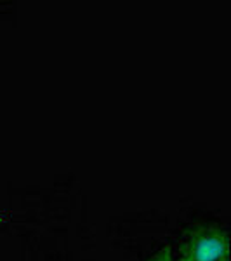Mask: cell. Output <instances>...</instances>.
<instances>
[{"label": "cell", "instance_id": "obj_1", "mask_svg": "<svg viewBox=\"0 0 231 261\" xmlns=\"http://www.w3.org/2000/svg\"><path fill=\"white\" fill-rule=\"evenodd\" d=\"M178 261H229V233L221 223H198L183 235Z\"/></svg>", "mask_w": 231, "mask_h": 261}, {"label": "cell", "instance_id": "obj_2", "mask_svg": "<svg viewBox=\"0 0 231 261\" xmlns=\"http://www.w3.org/2000/svg\"><path fill=\"white\" fill-rule=\"evenodd\" d=\"M148 261H174V258H172V247L167 242L162 244L160 249L155 251L148 258Z\"/></svg>", "mask_w": 231, "mask_h": 261}]
</instances>
